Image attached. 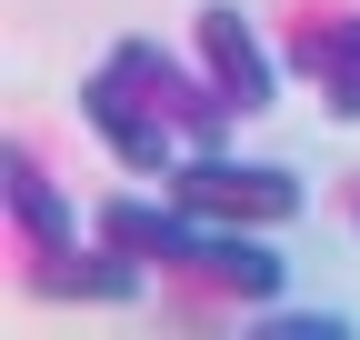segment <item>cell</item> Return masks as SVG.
<instances>
[{"instance_id": "cell-6", "label": "cell", "mask_w": 360, "mask_h": 340, "mask_svg": "<svg viewBox=\"0 0 360 340\" xmlns=\"http://www.w3.org/2000/svg\"><path fill=\"white\" fill-rule=\"evenodd\" d=\"M300 60H310V70H330L340 91H350V80H360V30H330V40L310 30V40H300Z\"/></svg>"}, {"instance_id": "cell-8", "label": "cell", "mask_w": 360, "mask_h": 340, "mask_svg": "<svg viewBox=\"0 0 360 340\" xmlns=\"http://www.w3.org/2000/svg\"><path fill=\"white\" fill-rule=\"evenodd\" d=\"M330 110H340V120H360V80H350V91H340V100H330Z\"/></svg>"}, {"instance_id": "cell-1", "label": "cell", "mask_w": 360, "mask_h": 340, "mask_svg": "<svg viewBox=\"0 0 360 340\" xmlns=\"http://www.w3.org/2000/svg\"><path fill=\"white\" fill-rule=\"evenodd\" d=\"M170 200H191V210H210V221H290L300 210V181L281 160H231V150H191L170 170Z\"/></svg>"}, {"instance_id": "cell-3", "label": "cell", "mask_w": 360, "mask_h": 340, "mask_svg": "<svg viewBox=\"0 0 360 340\" xmlns=\"http://www.w3.org/2000/svg\"><path fill=\"white\" fill-rule=\"evenodd\" d=\"M200 60H210V80H220L231 110H281V60H270V40L250 30L240 0H210L200 11Z\"/></svg>"}, {"instance_id": "cell-4", "label": "cell", "mask_w": 360, "mask_h": 340, "mask_svg": "<svg viewBox=\"0 0 360 340\" xmlns=\"http://www.w3.org/2000/svg\"><path fill=\"white\" fill-rule=\"evenodd\" d=\"M110 60H120L130 80H141V91H150V100H160V110H170V120H180V131H191L200 150L220 140V120H231V100H220V80H191V70H180V60L160 51V40H120Z\"/></svg>"}, {"instance_id": "cell-5", "label": "cell", "mask_w": 360, "mask_h": 340, "mask_svg": "<svg viewBox=\"0 0 360 340\" xmlns=\"http://www.w3.org/2000/svg\"><path fill=\"white\" fill-rule=\"evenodd\" d=\"M11 210H20V230L40 240V261H70V250H80V210L51 190V170H40L30 150H11Z\"/></svg>"}, {"instance_id": "cell-7", "label": "cell", "mask_w": 360, "mask_h": 340, "mask_svg": "<svg viewBox=\"0 0 360 340\" xmlns=\"http://www.w3.org/2000/svg\"><path fill=\"white\" fill-rule=\"evenodd\" d=\"M270 330H321V340H330V330H350V320H340V310H270Z\"/></svg>"}, {"instance_id": "cell-2", "label": "cell", "mask_w": 360, "mask_h": 340, "mask_svg": "<svg viewBox=\"0 0 360 340\" xmlns=\"http://www.w3.org/2000/svg\"><path fill=\"white\" fill-rule=\"evenodd\" d=\"M80 120H90V131H101L130 170H150V181H170V170H180V131L160 120V100L130 91V70H120V60H101V70L80 80Z\"/></svg>"}]
</instances>
